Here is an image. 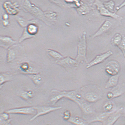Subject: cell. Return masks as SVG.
<instances>
[{
  "label": "cell",
  "mask_w": 125,
  "mask_h": 125,
  "mask_svg": "<svg viewBox=\"0 0 125 125\" xmlns=\"http://www.w3.org/2000/svg\"><path fill=\"white\" fill-rule=\"evenodd\" d=\"M115 112H112V113H107V112H105L104 113L101 114L100 115L97 116L93 120L90 121V123H97V122L104 123L106 121L109 116Z\"/></svg>",
  "instance_id": "15"
},
{
  "label": "cell",
  "mask_w": 125,
  "mask_h": 125,
  "mask_svg": "<svg viewBox=\"0 0 125 125\" xmlns=\"http://www.w3.org/2000/svg\"><path fill=\"white\" fill-rule=\"evenodd\" d=\"M119 71L120 67L115 62L111 61L106 66V72L109 75L113 76L118 74Z\"/></svg>",
  "instance_id": "9"
},
{
  "label": "cell",
  "mask_w": 125,
  "mask_h": 125,
  "mask_svg": "<svg viewBox=\"0 0 125 125\" xmlns=\"http://www.w3.org/2000/svg\"><path fill=\"white\" fill-rule=\"evenodd\" d=\"M120 76L119 74L112 76L106 83L105 87V88L107 89L113 88H114L117 87L118 84Z\"/></svg>",
  "instance_id": "14"
},
{
  "label": "cell",
  "mask_w": 125,
  "mask_h": 125,
  "mask_svg": "<svg viewBox=\"0 0 125 125\" xmlns=\"http://www.w3.org/2000/svg\"><path fill=\"white\" fill-rule=\"evenodd\" d=\"M125 6V1H124L123 2L120 4V5L119 6H117L116 7V11H118L119 10H120L121 9L123 8V7H124Z\"/></svg>",
  "instance_id": "33"
},
{
  "label": "cell",
  "mask_w": 125,
  "mask_h": 125,
  "mask_svg": "<svg viewBox=\"0 0 125 125\" xmlns=\"http://www.w3.org/2000/svg\"><path fill=\"white\" fill-rule=\"evenodd\" d=\"M123 116H124V117H125V114H123Z\"/></svg>",
  "instance_id": "37"
},
{
  "label": "cell",
  "mask_w": 125,
  "mask_h": 125,
  "mask_svg": "<svg viewBox=\"0 0 125 125\" xmlns=\"http://www.w3.org/2000/svg\"><path fill=\"white\" fill-rule=\"evenodd\" d=\"M94 4L97 7V9L99 11L100 15L103 16L110 17L118 21H120L123 18L117 15L115 13H112L105 8L103 4L100 1H96Z\"/></svg>",
  "instance_id": "5"
},
{
  "label": "cell",
  "mask_w": 125,
  "mask_h": 125,
  "mask_svg": "<svg viewBox=\"0 0 125 125\" xmlns=\"http://www.w3.org/2000/svg\"><path fill=\"white\" fill-rule=\"evenodd\" d=\"M124 125H125V124Z\"/></svg>",
  "instance_id": "38"
},
{
  "label": "cell",
  "mask_w": 125,
  "mask_h": 125,
  "mask_svg": "<svg viewBox=\"0 0 125 125\" xmlns=\"http://www.w3.org/2000/svg\"><path fill=\"white\" fill-rule=\"evenodd\" d=\"M33 36L30 35L28 32L26 30V28H25L24 30L22 35L19 40V42L21 43L24 40L27 39L31 38Z\"/></svg>",
  "instance_id": "27"
},
{
  "label": "cell",
  "mask_w": 125,
  "mask_h": 125,
  "mask_svg": "<svg viewBox=\"0 0 125 125\" xmlns=\"http://www.w3.org/2000/svg\"><path fill=\"white\" fill-rule=\"evenodd\" d=\"M16 19L19 24L22 27H27L29 24H31V22L27 21L21 17H18Z\"/></svg>",
  "instance_id": "26"
},
{
  "label": "cell",
  "mask_w": 125,
  "mask_h": 125,
  "mask_svg": "<svg viewBox=\"0 0 125 125\" xmlns=\"http://www.w3.org/2000/svg\"><path fill=\"white\" fill-rule=\"evenodd\" d=\"M112 26L111 23L110 21H105L97 31L92 36V38H95L101 35L102 34L108 31L111 28Z\"/></svg>",
  "instance_id": "12"
},
{
  "label": "cell",
  "mask_w": 125,
  "mask_h": 125,
  "mask_svg": "<svg viewBox=\"0 0 125 125\" xmlns=\"http://www.w3.org/2000/svg\"><path fill=\"white\" fill-rule=\"evenodd\" d=\"M3 24L4 26H7L9 24V22L8 20V21H3Z\"/></svg>",
  "instance_id": "36"
},
{
  "label": "cell",
  "mask_w": 125,
  "mask_h": 125,
  "mask_svg": "<svg viewBox=\"0 0 125 125\" xmlns=\"http://www.w3.org/2000/svg\"><path fill=\"white\" fill-rule=\"evenodd\" d=\"M71 117V114L70 111L66 110L64 112L63 114V118L64 120L68 121Z\"/></svg>",
  "instance_id": "30"
},
{
  "label": "cell",
  "mask_w": 125,
  "mask_h": 125,
  "mask_svg": "<svg viewBox=\"0 0 125 125\" xmlns=\"http://www.w3.org/2000/svg\"><path fill=\"white\" fill-rule=\"evenodd\" d=\"M86 32H83L82 35L79 38L78 45V51L76 58L75 59L79 64L80 63H87V44L86 38Z\"/></svg>",
  "instance_id": "2"
},
{
  "label": "cell",
  "mask_w": 125,
  "mask_h": 125,
  "mask_svg": "<svg viewBox=\"0 0 125 125\" xmlns=\"http://www.w3.org/2000/svg\"><path fill=\"white\" fill-rule=\"evenodd\" d=\"M11 120L10 119L7 120H0L1 125H11L10 124Z\"/></svg>",
  "instance_id": "32"
},
{
  "label": "cell",
  "mask_w": 125,
  "mask_h": 125,
  "mask_svg": "<svg viewBox=\"0 0 125 125\" xmlns=\"http://www.w3.org/2000/svg\"><path fill=\"white\" fill-rule=\"evenodd\" d=\"M85 101L90 103H94L99 100L100 96L97 93L93 91L87 92L84 95Z\"/></svg>",
  "instance_id": "13"
},
{
  "label": "cell",
  "mask_w": 125,
  "mask_h": 125,
  "mask_svg": "<svg viewBox=\"0 0 125 125\" xmlns=\"http://www.w3.org/2000/svg\"><path fill=\"white\" fill-rule=\"evenodd\" d=\"M107 97L109 99H113V93L111 91L109 92L107 94Z\"/></svg>",
  "instance_id": "34"
},
{
  "label": "cell",
  "mask_w": 125,
  "mask_h": 125,
  "mask_svg": "<svg viewBox=\"0 0 125 125\" xmlns=\"http://www.w3.org/2000/svg\"><path fill=\"white\" fill-rule=\"evenodd\" d=\"M3 7L7 13L11 15H15L18 12L19 6L16 3L12 4L8 1L5 2Z\"/></svg>",
  "instance_id": "8"
},
{
  "label": "cell",
  "mask_w": 125,
  "mask_h": 125,
  "mask_svg": "<svg viewBox=\"0 0 125 125\" xmlns=\"http://www.w3.org/2000/svg\"><path fill=\"white\" fill-rule=\"evenodd\" d=\"M122 52L124 57L125 58V36L123 35L121 42L117 46Z\"/></svg>",
  "instance_id": "29"
},
{
  "label": "cell",
  "mask_w": 125,
  "mask_h": 125,
  "mask_svg": "<svg viewBox=\"0 0 125 125\" xmlns=\"http://www.w3.org/2000/svg\"><path fill=\"white\" fill-rule=\"evenodd\" d=\"M1 87L2 85L7 82L12 81L14 77L12 74L9 72L1 73L0 76Z\"/></svg>",
  "instance_id": "16"
},
{
  "label": "cell",
  "mask_w": 125,
  "mask_h": 125,
  "mask_svg": "<svg viewBox=\"0 0 125 125\" xmlns=\"http://www.w3.org/2000/svg\"><path fill=\"white\" fill-rule=\"evenodd\" d=\"M10 119L9 114L6 112H5L0 115V120H7Z\"/></svg>",
  "instance_id": "31"
},
{
  "label": "cell",
  "mask_w": 125,
  "mask_h": 125,
  "mask_svg": "<svg viewBox=\"0 0 125 125\" xmlns=\"http://www.w3.org/2000/svg\"><path fill=\"white\" fill-rule=\"evenodd\" d=\"M123 108L121 107L117 111H115L109 116L105 122V125H114L122 115Z\"/></svg>",
  "instance_id": "10"
},
{
  "label": "cell",
  "mask_w": 125,
  "mask_h": 125,
  "mask_svg": "<svg viewBox=\"0 0 125 125\" xmlns=\"http://www.w3.org/2000/svg\"><path fill=\"white\" fill-rule=\"evenodd\" d=\"M16 57L15 51L13 49L8 50L7 53V61L8 63H10L15 59Z\"/></svg>",
  "instance_id": "24"
},
{
  "label": "cell",
  "mask_w": 125,
  "mask_h": 125,
  "mask_svg": "<svg viewBox=\"0 0 125 125\" xmlns=\"http://www.w3.org/2000/svg\"><path fill=\"white\" fill-rule=\"evenodd\" d=\"M2 18L4 21H8L9 19V16L8 14H5L3 16Z\"/></svg>",
  "instance_id": "35"
},
{
  "label": "cell",
  "mask_w": 125,
  "mask_h": 125,
  "mask_svg": "<svg viewBox=\"0 0 125 125\" xmlns=\"http://www.w3.org/2000/svg\"><path fill=\"white\" fill-rule=\"evenodd\" d=\"M103 5L106 9L112 13L114 12V8L115 3L114 1H110L105 2L103 3Z\"/></svg>",
  "instance_id": "23"
},
{
  "label": "cell",
  "mask_w": 125,
  "mask_h": 125,
  "mask_svg": "<svg viewBox=\"0 0 125 125\" xmlns=\"http://www.w3.org/2000/svg\"><path fill=\"white\" fill-rule=\"evenodd\" d=\"M113 54V52L109 51L103 54L96 56L92 61L87 64L86 68H89L93 66L103 63Z\"/></svg>",
  "instance_id": "6"
},
{
  "label": "cell",
  "mask_w": 125,
  "mask_h": 125,
  "mask_svg": "<svg viewBox=\"0 0 125 125\" xmlns=\"http://www.w3.org/2000/svg\"><path fill=\"white\" fill-rule=\"evenodd\" d=\"M26 28L30 35L33 36L35 35L38 32V27L34 24H30Z\"/></svg>",
  "instance_id": "20"
},
{
  "label": "cell",
  "mask_w": 125,
  "mask_h": 125,
  "mask_svg": "<svg viewBox=\"0 0 125 125\" xmlns=\"http://www.w3.org/2000/svg\"><path fill=\"white\" fill-rule=\"evenodd\" d=\"M123 36V35L119 33L116 34L111 39V43L112 45L117 47L121 42Z\"/></svg>",
  "instance_id": "21"
},
{
  "label": "cell",
  "mask_w": 125,
  "mask_h": 125,
  "mask_svg": "<svg viewBox=\"0 0 125 125\" xmlns=\"http://www.w3.org/2000/svg\"><path fill=\"white\" fill-rule=\"evenodd\" d=\"M9 114H22L34 116L36 111L34 107H27L12 108L5 111Z\"/></svg>",
  "instance_id": "4"
},
{
  "label": "cell",
  "mask_w": 125,
  "mask_h": 125,
  "mask_svg": "<svg viewBox=\"0 0 125 125\" xmlns=\"http://www.w3.org/2000/svg\"><path fill=\"white\" fill-rule=\"evenodd\" d=\"M34 107L36 111V114L30 119V121H33L40 116L45 115L62 108L61 106L53 107L49 106H38Z\"/></svg>",
  "instance_id": "3"
},
{
  "label": "cell",
  "mask_w": 125,
  "mask_h": 125,
  "mask_svg": "<svg viewBox=\"0 0 125 125\" xmlns=\"http://www.w3.org/2000/svg\"><path fill=\"white\" fill-rule=\"evenodd\" d=\"M47 53L51 58L56 61L55 62L63 58V56L59 53L54 50L48 49L47 50Z\"/></svg>",
  "instance_id": "18"
},
{
  "label": "cell",
  "mask_w": 125,
  "mask_h": 125,
  "mask_svg": "<svg viewBox=\"0 0 125 125\" xmlns=\"http://www.w3.org/2000/svg\"><path fill=\"white\" fill-rule=\"evenodd\" d=\"M68 121L75 125H88L86 120L78 116L71 117Z\"/></svg>",
  "instance_id": "17"
},
{
  "label": "cell",
  "mask_w": 125,
  "mask_h": 125,
  "mask_svg": "<svg viewBox=\"0 0 125 125\" xmlns=\"http://www.w3.org/2000/svg\"><path fill=\"white\" fill-rule=\"evenodd\" d=\"M113 93V99L120 97L123 94V92L120 88H116L111 91Z\"/></svg>",
  "instance_id": "28"
},
{
  "label": "cell",
  "mask_w": 125,
  "mask_h": 125,
  "mask_svg": "<svg viewBox=\"0 0 125 125\" xmlns=\"http://www.w3.org/2000/svg\"><path fill=\"white\" fill-rule=\"evenodd\" d=\"M55 62L58 65L66 68L77 67L79 64L75 59L69 57L63 58Z\"/></svg>",
  "instance_id": "7"
},
{
  "label": "cell",
  "mask_w": 125,
  "mask_h": 125,
  "mask_svg": "<svg viewBox=\"0 0 125 125\" xmlns=\"http://www.w3.org/2000/svg\"><path fill=\"white\" fill-rule=\"evenodd\" d=\"M52 92L54 94L51 97L50 101L52 104H55L62 99L65 98L77 103L85 114L89 115L93 113V109L91 106L82 98L81 95L76 91H60L53 90Z\"/></svg>",
  "instance_id": "1"
},
{
  "label": "cell",
  "mask_w": 125,
  "mask_h": 125,
  "mask_svg": "<svg viewBox=\"0 0 125 125\" xmlns=\"http://www.w3.org/2000/svg\"><path fill=\"white\" fill-rule=\"evenodd\" d=\"M0 39V46L5 49H8L17 43L10 37L7 36H1Z\"/></svg>",
  "instance_id": "11"
},
{
  "label": "cell",
  "mask_w": 125,
  "mask_h": 125,
  "mask_svg": "<svg viewBox=\"0 0 125 125\" xmlns=\"http://www.w3.org/2000/svg\"><path fill=\"white\" fill-rule=\"evenodd\" d=\"M33 96V94L31 91H24L21 93V98L26 100L32 98Z\"/></svg>",
  "instance_id": "25"
},
{
  "label": "cell",
  "mask_w": 125,
  "mask_h": 125,
  "mask_svg": "<svg viewBox=\"0 0 125 125\" xmlns=\"http://www.w3.org/2000/svg\"><path fill=\"white\" fill-rule=\"evenodd\" d=\"M25 75L30 77L36 85H39L41 84L42 80V78L41 75L38 73Z\"/></svg>",
  "instance_id": "19"
},
{
  "label": "cell",
  "mask_w": 125,
  "mask_h": 125,
  "mask_svg": "<svg viewBox=\"0 0 125 125\" xmlns=\"http://www.w3.org/2000/svg\"><path fill=\"white\" fill-rule=\"evenodd\" d=\"M103 108L105 112L112 113L115 112V105L114 103L112 102H107L103 106Z\"/></svg>",
  "instance_id": "22"
}]
</instances>
